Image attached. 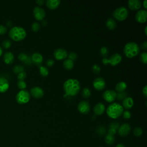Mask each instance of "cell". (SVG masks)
Returning <instances> with one entry per match:
<instances>
[{"mask_svg":"<svg viewBox=\"0 0 147 147\" xmlns=\"http://www.w3.org/2000/svg\"><path fill=\"white\" fill-rule=\"evenodd\" d=\"M139 52L140 47L135 42H129L125 44L123 48V53L128 58H132L136 56Z\"/></svg>","mask_w":147,"mask_h":147,"instance_id":"3","label":"cell"},{"mask_svg":"<svg viewBox=\"0 0 147 147\" xmlns=\"http://www.w3.org/2000/svg\"><path fill=\"white\" fill-rule=\"evenodd\" d=\"M100 53L102 56H106L109 53V50L107 47H102L100 49Z\"/></svg>","mask_w":147,"mask_h":147,"instance_id":"34","label":"cell"},{"mask_svg":"<svg viewBox=\"0 0 147 147\" xmlns=\"http://www.w3.org/2000/svg\"><path fill=\"white\" fill-rule=\"evenodd\" d=\"M40 73L43 76H46L49 74V71L45 66H40Z\"/></svg>","mask_w":147,"mask_h":147,"instance_id":"27","label":"cell"},{"mask_svg":"<svg viewBox=\"0 0 147 147\" xmlns=\"http://www.w3.org/2000/svg\"><path fill=\"white\" fill-rule=\"evenodd\" d=\"M31 59L32 63L36 65H40L43 61V57L42 55L38 52H35L33 53L31 56Z\"/></svg>","mask_w":147,"mask_h":147,"instance_id":"19","label":"cell"},{"mask_svg":"<svg viewBox=\"0 0 147 147\" xmlns=\"http://www.w3.org/2000/svg\"><path fill=\"white\" fill-rule=\"evenodd\" d=\"M142 94L144 95V96H147V86L145 85L144 88H142Z\"/></svg>","mask_w":147,"mask_h":147,"instance_id":"48","label":"cell"},{"mask_svg":"<svg viewBox=\"0 0 147 147\" xmlns=\"http://www.w3.org/2000/svg\"><path fill=\"white\" fill-rule=\"evenodd\" d=\"M96 132L99 135H101L103 136L106 133V129L103 127V126H99L97 129H96Z\"/></svg>","mask_w":147,"mask_h":147,"instance_id":"37","label":"cell"},{"mask_svg":"<svg viewBox=\"0 0 147 147\" xmlns=\"http://www.w3.org/2000/svg\"><path fill=\"white\" fill-rule=\"evenodd\" d=\"M24 67L22 65H15L13 68V71L15 74H19L22 71H24Z\"/></svg>","mask_w":147,"mask_h":147,"instance_id":"31","label":"cell"},{"mask_svg":"<svg viewBox=\"0 0 147 147\" xmlns=\"http://www.w3.org/2000/svg\"><path fill=\"white\" fill-rule=\"evenodd\" d=\"M123 108L119 103L113 102L109 105L106 109L107 115L113 119H116L119 117L123 111Z\"/></svg>","mask_w":147,"mask_h":147,"instance_id":"2","label":"cell"},{"mask_svg":"<svg viewBox=\"0 0 147 147\" xmlns=\"http://www.w3.org/2000/svg\"><path fill=\"white\" fill-rule=\"evenodd\" d=\"M82 94L84 98H88L91 96V91L88 88L85 87L83 88Z\"/></svg>","mask_w":147,"mask_h":147,"instance_id":"28","label":"cell"},{"mask_svg":"<svg viewBox=\"0 0 147 147\" xmlns=\"http://www.w3.org/2000/svg\"><path fill=\"white\" fill-rule=\"evenodd\" d=\"M9 81L5 78L0 77V92H5L9 89Z\"/></svg>","mask_w":147,"mask_h":147,"instance_id":"18","label":"cell"},{"mask_svg":"<svg viewBox=\"0 0 147 147\" xmlns=\"http://www.w3.org/2000/svg\"><path fill=\"white\" fill-rule=\"evenodd\" d=\"M126 96H127V93L125 91L121 92H117L116 95V98L118 100H123Z\"/></svg>","mask_w":147,"mask_h":147,"instance_id":"32","label":"cell"},{"mask_svg":"<svg viewBox=\"0 0 147 147\" xmlns=\"http://www.w3.org/2000/svg\"><path fill=\"white\" fill-rule=\"evenodd\" d=\"M115 147H125V146L122 144H118L115 146Z\"/></svg>","mask_w":147,"mask_h":147,"instance_id":"52","label":"cell"},{"mask_svg":"<svg viewBox=\"0 0 147 147\" xmlns=\"http://www.w3.org/2000/svg\"><path fill=\"white\" fill-rule=\"evenodd\" d=\"M115 141V137L113 135H110L109 134H107L106 135L105 138V142L108 145H112Z\"/></svg>","mask_w":147,"mask_h":147,"instance_id":"26","label":"cell"},{"mask_svg":"<svg viewBox=\"0 0 147 147\" xmlns=\"http://www.w3.org/2000/svg\"><path fill=\"white\" fill-rule=\"evenodd\" d=\"M26 76V74L24 71L19 73L17 75V78L19 80H24L25 79Z\"/></svg>","mask_w":147,"mask_h":147,"instance_id":"40","label":"cell"},{"mask_svg":"<svg viewBox=\"0 0 147 147\" xmlns=\"http://www.w3.org/2000/svg\"><path fill=\"white\" fill-rule=\"evenodd\" d=\"M36 3L40 6V5H42L45 3V1L44 0H37V1H36Z\"/></svg>","mask_w":147,"mask_h":147,"instance_id":"50","label":"cell"},{"mask_svg":"<svg viewBox=\"0 0 147 147\" xmlns=\"http://www.w3.org/2000/svg\"><path fill=\"white\" fill-rule=\"evenodd\" d=\"M63 89L67 96H75L80 90L79 82L75 79H68L63 84Z\"/></svg>","mask_w":147,"mask_h":147,"instance_id":"1","label":"cell"},{"mask_svg":"<svg viewBox=\"0 0 147 147\" xmlns=\"http://www.w3.org/2000/svg\"><path fill=\"white\" fill-rule=\"evenodd\" d=\"M142 129L140 127H136L133 131L134 135L136 137H139L142 135Z\"/></svg>","mask_w":147,"mask_h":147,"instance_id":"29","label":"cell"},{"mask_svg":"<svg viewBox=\"0 0 147 147\" xmlns=\"http://www.w3.org/2000/svg\"><path fill=\"white\" fill-rule=\"evenodd\" d=\"M134 104V100L132 98L126 96L122 100V107L126 110L131 109Z\"/></svg>","mask_w":147,"mask_h":147,"instance_id":"17","label":"cell"},{"mask_svg":"<svg viewBox=\"0 0 147 147\" xmlns=\"http://www.w3.org/2000/svg\"><path fill=\"white\" fill-rule=\"evenodd\" d=\"M7 32V28L2 25H0V35L5 34Z\"/></svg>","mask_w":147,"mask_h":147,"instance_id":"44","label":"cell"},{"mask_svg":"<svg viewBox=\"0 0 147 147\" xmlns=\"http://www.w3.org/2000/svg\"><path fill=\"white\" fill-rule=\"evenodd\" d=\"M127 5L130 9L137 10L140 9L141 2L139 0H129L127 1Z\"/></svg>","mask_w":147,"mask_h":147,"instance_id":"16","label":"cell"},{"mask_svg":"<svg viewBox=\"0 0 147 147\" xmlns=\"http://www.w3.org/2000/svg\"><path fill=\"white\" fill-rule=\"evenodd\" d=\"M122 56L118 53H115L113 54L110 57L106 58L104 57L102 59V63L106 65L107 64H110L112 66H115L118 64L122 60Z\"/></svg>","mask_w":147,"mask_h":147,"instance_id":"6","label":"cell"},{"mask_svg":"<svg viewBox=\"0 0 147 147\" xmlns=\"http://www.w3.org/2000/svg\"><path fill=\"white\" fill-rule=\"evenodd\" d=\"M78 111L84 114H86L89 113L90 110V103L86 100H82L78 105Z\"/></svg>","mask_w":147,"mask_h":147,"instance_id":"9","label":"cell"},{"mask_svg":"<svg viewBox=\"0 0 147 147\" xmlns=\"http://www.w3.org/2000/svg\"><path fill=\"white\" fill-rule=\"evenodd\" d=\"M140 61L144 63V64H146L147 63V53L146 52H142L140 54Z\"/></svg>","mask_w":147,"mask_h":147,"instance_id":"30","label":"cell"},{"mask_svg":"<svg viewBox=\"0 0 147 147\" xmlns=\"http://www.w3.org/2000/svg\"><path fill=\"white\" fill-rule=\"evenodd\" d=\"M14 56L13 53L10 52H7L3 56V61L7 64H10L14 61Z\"/></svg>","mask_w":147,"mask_h":147,"instance_id":"22","label":"cell"},{"mask_svg":"<svg viewBox=\"0 0 147 147\" xmlns=\"http://www.w3.org/2000/svg\"><path fill=\"white\" fill-rule=\"evenodd\" d=\"M105 111V106L102 103H98L94 107V112L95 115H102Z\"/></svg>","mask_w":147,"mask_h":147,"instance_id":"20","label":"cell"},{"mask_svg":"<svg viewBox=\"0 0 147 147\" xmlns=\"http://www.w3.org/2000/svg\"><path fill=\"white\" fill-rule=\"evenodd\" d=\"M2 53H3V51H2V49L1 47L0 46V57L2 56Z\"/></svg>","mask_w":147,"mask_h":147,"instance_id":"54","label":"cell"},{"mask_svg":"<svg viewBox=\"0 0 147 147\" xmlns=\"http://www.w3.org/2000/svg\"><path fill=\"white\" fill-rule=\"evenodd\" d=\"M146 29H147V26H146L145 27V34H146V35L147 34V32H146Z\"/></svg>","mask_w":147,"mask_h":147,"instance_id":"55","label":"cell"},{"mask_svg":"<svg viewBox=\"0 0 147 147\" xmlns=\"http://www.w3.org/2000/svg\"><path fill=\"white\" fill-rule=\"evenodd\" d=\"M127 87V84L125 82H119L115 86V90L117 92H121L125 91Z\"/></svg>","mask_w":147,"mask_h":147,"instance_id":"24","label":"cell"},{"mask_svg":"<svg viewBox=\"0 0 147 147\" xmlns=\"http://www.w3.org/2000/svg\"><path fill=\"white\" fill-rule=\"evenodd\" d=\"M136 20L139 23L145 22L147 20V11L144 9L138 10L135 16Z\"/></svg>","mask_w":147,"mask_h":147,"instance_id":"11","label":"cell"},{"mask_svg":"<svg viewBox=\"0 0 147 147\" xmlns=\"http://www.w3.org/2000/svg\"><path fill=\"white\" fill-rule=\"evenodd\" d=\"M67 56L68 57V59H69L72 60L73 61H74V60H75L77 59V57H78L77 54H76L75 52H70V53Z\"/></svg>","mask_w":147,"mask_h":147,"instance_id":"39","label":"cell"},{"mask_svg":"<svg viewBox=\"0 0 147 147\" xmlns=\"http://www.w3.org/2000/svg\"><path fill=\"white\" fill-rule=\"evenodd\" d=\"M9 35L13 40L20 41L25 38L26 32L25 30L21 26H14L10 29Z\"/></svg>","mask_w":147,"mask_h":147,"instance_id":"4","label":"cell"},{"mask_svg":"<svg viewBox=\"0 0 147 147\" xmlns=\"http://www.w3.org/2000/svg\"><path fill=\"white\" fill-rule=\"evenodd\" d=\"M131 130V127L129 123H125L119 126L118 129V133L121 137H125L127 136Z\"/></svg>","mask_w":147,"mask_h":147,"instance_id":"13","label":"cell"},{"mask_svg":"<svg viewBox=\"0 0 147 147\" xmlns=\"http://www.w3.org/2000/svg\"><path fill=\"white\" fill-rule=\"evenodd\" d=\"M142 4H143V6L146 9L147 8V1L146 0H144L143 3H142Z\"/></svg>","mask_w":147,"mask_h":147,"instance_id":"51","label":"cell"},{"mask_svg":"<svg viewBox=\"0 0 147 147\" xmlns=\"http://www.w3.org/2000/svg\"><path fill=\"white\" fill-rule=\"evenodd\" d=\"M122 115H123V117L125 119H129V118L131 117V113H130V112L129 111H128V110L123 111Z\"/></svg>","mask_w":147,"mask_h":147,"instance_id":"43","label":"cell"},{"mask_svg":"<svg viewBox=\"0 0 147 147\" xmlns=\"http://www.w3.org/2000/svg\"><path fill=\"white\" fill-rule=\"evenodd\" d=\"M74 61L69 59H67L64 60V61H63V67H64L65 69L67 70H70L72 69L74 67Z\"/></svg>","mask_w":147,"mask_h":147,"instance_id":"25","label":"cell"},{"mask_svg":"<svg viewBox=\"0 0 147 147\" xmlns=\"http://www.w3.org/2000/svg\"><path fill=\"white\" fill-rule=\"evenodd\" d=\"M129 11L126 7L121 6L117 8L113 13V17L118 21H123L128 16Z\"/></svg>","mask_w":147,"mask_h":147,"instance_id":"5","label":"cell"},{"mask_svg":"<svg viewBox=\"0 0 147 147\" xmlns=\"http://www.w3.org/2000/svg\"><path fill=\"white\" fill-rule=\"evenodd\" d=\"M93 86L96 90L98 91L102 90L106 87L105 80L101 77H98L95 78L93 81Z\"/></svg>","mask_w":147,"mask_h":147,"instance_id":"14","label":"cell"},{"mask_svg":"<svg viewBox=\"0 0 147 147\" xmlns=\"http://www.w3.org/2000/svg\"><path fill=\"white\" fill-rule=\"evenodd\" d=\"M117 92L113 90H107L102 94L103 98L107 102H112L116 99Z\"/></svg>","mask_w":147,"mask_h":147,"instance_id":"8","label":"cell"},{"mask_svg":"<svg viewBox=\"0 0 147 147\" xmlns=\"http://www.w3.org/2000/svg\"><path fill=\"white\" fill-rule=\"evenodd\" d=\"M2 47L5 48V49H8L10 47L11 45V42L9 40H5L2 43Z\"/></svg>","mask_w":147,"mask_h":147,"instance_id":"36","label":"cell"},{"mask_svg":"<svg viewBox=\"0 0 147 147\" xmlns=\"http://www.w3.org/2000/svg\"><path fill=\"white\" fill-rule=\"evenodd\" d=\"M53 55L56 60H61L65 59L68 56L67 51L63 48H57L53 52Z\"/></svg>","mask_w":147,"mask_h":147,"instance_id":"12","label":"cell"},{"mask_svg":"<svg viewBox=\"0 0 147 147\" xmlns=\"http://www.w3.org/2000/svg\"><path fill=\"white\" fill-rule=\"evenodd\" d=\"M119 127V125L117 122H113L111 123L110 126H109V128H112V129H114L116 130H118Z\"/></svg>","mask_w":147,"mask_h":147,"instance_id":"42","label":"cell"},{"mask_svg":"<svg viewBox=\"0 0 147 147\" xmlns=\"http://www.w3.org/2000/svg\"><path fill=\"white\" fill-rule=\"evenodd\" d=\"M30 98V93L25 90L20 91L16 96V99L19 104H25L28 103Z\"/></svg>","mask_w":147,"mask_h":147,"instance_id":"7","label":"cell"},{"mask_svg":"<svg viewBox=\"0 0 147 147\" xmlns=\"http://www.w3.org/2000/svg\"><path fill=\"white\" fill-rule=\"evenodd\" d=\"M92 70L95 74H98L100 71V67L98 64H94L92 67Z\"/></svg>","mask_w":147,"mask_h":147,"instance_id":"41","label":"cell"},{"mask_svg":"<svg viewBox=\"0 0 147 147\" xmlns=\"http://www.w3.org/2000/svg\"><path fill=\"white\" fill-rule=\"evenodd\" d=\"M33 15L36 20L38 21L42 20L45 17V10L40 6H36L33 9Z\"/></svg>","mask_w":147,"mask_h":147,"instance_id":"10","label":"cell"},{"mask_svg":"<svg viewBox=\"0 0 147 147\" xmlns=\"http://www.w3.org/2000/svg\"><path fill=\"white\" fill-rule=\"evenodd\" d=\"M17 86L18 87L22 90H24L26 87V84L24 80H18L17 83Z\"/></svg>","mask_w":147,"mask_h":147,"instance_id":"35","label":"cell"},{"mask_svg":"<svg viewBox=\"0 0 147 147\" xmlns=\"http://www.w3.org/2000/svg\"><path fill=\"white\" fill-rule=\"evenodd\" d=\"M31 28L33 32H37L40 28V24L38 22H34L32 24Z\"/></svg>","mask_w":147,"mask_h":147,"instance_id":"33","label":"cell"},{"mask_svg":"<svg viewBox=\"0 0 147 147\" xmlns=\"http://www.w3.org/2000/svg\"><path fill=\"white\" fill-rule=\"evenodd\" d=\"M106 25L107 28L110 29V30H113L116 28L117 26V23L115 21L111 18H109L106 20Z\"/></svg>","mask_w":147,"mask_h":147,"instance_id":"23","label":"cell"},{"mask_svg":"<svg viewBox=\"0 0 147 147\" xmlns=\"http://www.w3.org/2000/svg\"><path fill=\"white\" fill-rule=\"evenodd\" d=\"M28 56L26 53H24V52H21V53H20L18 55V59H19L20 60H21V61L24 62V61L26 60V59L28 58Z\"/></svg>","mask_w":147,"mask_h":147,"instance_id":"38","label":"cell"},{"mask_svg":"<svg viewBox=\"0 0 147 147\" xmlns=\"http://www.w3.org/2000/svg\"><path fill=\"white\" fill-rule=\"evenodd\" d=\"M141 48L144 50L147 49V41H145L141 45Z\"/></svg>","mask_w":147,"mask_h":147,"instance_id":"49","label":"cell"},{"mask_svg":"<svg viewBox=\"0 0 147 147\" xmlns=\"http://www.w3.org/2000/svg\"><path fill=\"white\" fill-rule=\"evenodd\" d=\"M46 64L48 67H51L54 64V60L52 59H48L46 61Z\"/></svg>","mask_w":147,"mask_h":147,"instance_id":"45","label":"cell"},{"mask_svg":"<svg viewBox=\"0 0 147 147\" xmlns=\"http://www.w3.org/2000/svg\"><path fill=\"white\" fill-rule=\"evenodd\" d=\"M24 63L25 64H26V65H30V64H32V59H31V56H28V58L26 59V60Z\"/></svg>","mask_w":147,"mask_h":147,"instance_id":"46","label":"cell"},{"mask_svg":"<svg viewBox=\"0 0 147 147\" xmlns=\"http://www.w3.org/2000/svg\"><path fill=\"white\" fill-rule=\"evenodd\" d=\"M30 95L35 98H41L44 95L43 90L38 86L32 87L30 91Z\"/></svg>","mask_w":147,"mask_h":147,"instance_id":"15","label":"cell"},{"mask_svg":"<svg viewBox=\"0 0 147 147\" xmlns=\"http://www.w3.org/2000/svg\"><path fill=\"white\" fill-rule=\"evenodd\" d=\"M42 24L44 26H45L47 24V21L46 20H42Z\"/></svg>","mask_w":147,"mask_h":147,"instance_id":"53","label":"cell"},{"mask_svg":"<svg viewBox=\"0 0 147 147\" xmlns=\"http://www.w3.org/2000/svg\"><path fill=\"white\" fill-rule=\"evenodd\" d=\"M117 131L116 130L114 129H112V128H109V130H108V134H110V135H113L114 136L116 133H117Z\"/></svg>","mask_w":147,"mask_h":147,"instance_id":"47","label":"cell"},{"mask_svg":"<svg viewBox=\"0 0 147 147\" xmlns=\"http://www.w3.org/2000/svg\"><path fill=\"white\" fill-rule=\"evenodd\" d=\"M61 1L60 0H47L45 1L46 6L50 9H56L60 5Z\"/></svg>","mask_w":147,"mask_h":147,"instance_id":"21","label":"cell"}]
</instances>
